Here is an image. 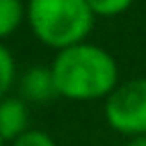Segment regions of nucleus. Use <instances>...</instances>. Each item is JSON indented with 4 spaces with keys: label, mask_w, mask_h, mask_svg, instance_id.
<instances>
[{
    "label": "nucleus",
    "mask_w": 146,
    "mask_h": 146,
    "mask_svg": "<svg viewBox=\"0 0 146 146\" xmlns=\"http://www.w3.org/2000/svg\"><path fill=\"white\" fill-rule=\"evenodd\" d=\"M57 96L68 100L107 98L119 87V64L100 46L78 43L57 52L52 66Z\"/></svg>",
    "instance_id": "obj_1"
},
{
    "label": "nucleus",
    "mask_w": 146,
    "mask_h": 146,
    "mask_svg": "<svg viewBox=\"0 0 146 146\" xmlns=\"http://www.w3.org/2000/svg\"><path fill=\"white\" fill-rule=\"evenodd\" d=\"M94 18L87 0H27V23L34 36L55 50L84 43Z\"/></svg>",
    "instance_id": "obj_2"
},
{
    "label": "nucleus",
    "mask_w": 146,
    "mask_h": 146,
    "mask_svg": "<svg viewBox=\"0 0 146 146\" xmlns=\"http://www.w3.org/2000/svg\"><path fill=\"white\" fill-rule=\"evenodd\" d=\"M105 119L121 135H146V78L119 84L105 100Z\"/></svg>",
    "instance_id": "obj_3"
},
{
    "label": "nucleus",
    "mask_w": 146,
    "mask_h": 146,
    "mask_svg": "<svg viewBox=\"0 0 146 146\" xmlns=\"http://www.w3.org/2000/svg\"><path fill=\"white\" fill-rule=\"evenodd\" d=\"M30 114H27V105L23 98H14L7 96L0 100V137L5 141H16L21 135H25Z\"/></svg>",
    "instance_id": "obj_4"
},
{
    "label": "nucleus",
    "mask_w": 146,
    "mask_h": 146,
    "mask_svg": "<svg viewBox=\"0 0 146 146\" xmlns=\"http://www.w3.org/2000/svg\"><path fill=\"white\" fill-rule=\"evenodd\" d=\"M21 91H23V98L36 100V103L55 98L57 87H55V78H52L50 66L48 68L46 66H32L30 71H25L21 78Z\"/></svg>",
    "instance_id": "obj_5"
},
{
    "label": "nucleus",
    "mask_w": 146,
    "mask_h": 146,
    "mask_svg": "<svg viewBox=\"0 0 146 146\" xmlns=\"http://www.w3.org/2000/svg\"><path fill=\"white\" fill-rule=\"evenodd\" d=\"M27 14V7L23 0H0V43L18 30Z\"/></svg>",
    "instance_id": "obj_6"
},
{
    "label": "nucleus",
    "mask_w": 146,
    "mask_h": 146,
    "mask_svg": "<svg viewBox=\"0 0 146 146\" xmlns=\"http://www.w3.org/2000/svg\"><path fill=\"white\" fill-rule=\"evenodd\" d=\"M14 75H16V62L7 50V46L0 43V100L7 98V91L14 84Z\"/></svg>",
    "instance_id": "obj_7"
},
{
    "label": "nucleus",
    "mask_w": 146,
    "mask_h": 146,
    "mask_svg": "<svg viewBox=\"0 0 146 146\" xmlns=\"http://www.w3.org/2000/svg\"><path fill=\"white\" fill-rule=\"evenodd\" d=\"M135 0H87L94 16H116L123 14Z\"/></svg>",
    "instance_id": "obj_8"
},
{
    "label": "nucleus",
    "mask_w": 146,
    "mask_h": 146,
    "mask_svg": "<svg viewBox=\"0 0 146 146\" xmlns=\"http://www.w3.org/2000/svg\"><path fill=\"white\" fill-rule=\"evenodd\" d=\"M11 146H57L55 139L41 130H27L25 135H21Z\"/></svg>",
    "instance_id": "obj_9"
},
{
    "label": "nucleus",
    "mask_w": 146,
    "mask_h": 146,
    "mask_svg": "<svg viewBox=\"0 0 146 146\" xmlns=\"http://www.w3.org/2000/svg\"><path fill=\"white\" fill-rule=\"evenodd\" d=\"M125 146H146V135H139V137H130V141Z\"/></svg>",
    "instance_id": "obj_10"
},
{
    "label": "nucleus",
    "mask_w": 146,
    "mask_h": 146,
    "mask_svg": "<svg viewBox=\"0 0 146 146\" xmlns=\"http://www.w3.org/2000/svg\"><path fill=\"white\" fill-rule=\"evenodd\" d=\"M2 144H5V139H2V137H0V146H2Z\"/></svg>",
    "instance_id": "obj_11"
}]
</instances>
